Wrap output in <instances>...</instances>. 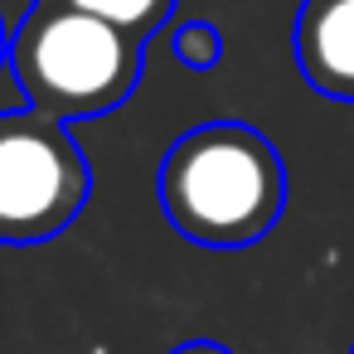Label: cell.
Segmentation results:
<instances>
[{"mask_svg":"<svg viewBox=\"0 0 354 354\" xmlns=\"http://www.w3.org/2000/svg\"><path fill=\"white\" fill-rule=\"evenodd\" d=\"M170 223L204 248H248L286 209V165L248 122H204L160 160Z\"/></svg>","mask_w":354,"mask_h":354,"instance_id":"1","label":"cell"},{"mask_svg":"<svg viewBox=\"0 0 354 354\" xmlns=\"http://www.w3.org/2000/svg\"><path fill=\"white\" fill-rule=\"evenodd\" d=\"M141 44L146 39L64 0H35L10 35V73L20 78L35 112L88 122L136 93Z\"/></svg>","mask_w":354,"mask_h":354,"instance_id":"2","label":"cell"},{"mask_svg":"<svg viewBox=\"0 0 354 354\" xmlns=\"http://www.w3.org/2000/svg\"><path fill=\"white\" fill-rule=\"evenodd\" d=\"M93 194V170L68 122L35 107L0 112V243L64 233Z\"/></svg>","mask_w":354,"mask_h":354,"instance_id":"3","label":"cell"},{"mask_svg":"<svg viewBox=\"0 0 354 354\" xmlns=\"http://www.w3.org/2000/svg\"><path fill=\"white\" fill-rule=\"evenodd\" d=\"M291 54L315 93L354 102V0H301Z\"/></svg>","mask_w":354,"mask_h":354,"instance_id":"4","label":"cell"},{"mask_svg":"<svg viewBox=\"0 0 354 354\" xmlns=\"http://www.w3.org/2000/svg\"><path fill=\"white\" fill-rule=\"evenodd\" d=\"M64 6L88 10V15H97V20H107V25H117L136 39H151L175 15V0H64Z\"/></svg>","mask_w":354,"mask_h":354,"instance_id":"5","label":"cell"},{"mask_svg":"<svg viewBox=\"0 0 354 354\" xmlns=\"http://www.w3.org/2000/svg\"><path fill=\"white\" fill-rule=\"evenodd\" d=\"M175 59L185 68H214L223 59V35L209 20H185L175 30Z\"/></svg>","mask_w":354,"mask_h":354,"instance_id":"6","label":"cell"},{"mask_svg":"<svg viewBox=\"0 0 354 354\" xmlns=\"http://www.w3.org/2000/svg\"><path fill=\"white\" fill-rule=\"evenodd\" d=\"M170 354H233V349L228 344H214V339H189V344H180Z\"/></svg>","mask_w":354,"mask_h":354,"instance_id":"7","label":"cell"},{"mask_svg":"<svg viewBox=\"0 0 354 354\" xmlns=\"http://www.w3.org/2000/svg\"><path fill=\"white\" fill-rule=\"evenodd\" d=\"M10 64V35H6V20H0V68Z\"/></svg>","mask_w":354,"mask_h":354,"instance_id":"8","label":"cell"}]
</instances>
